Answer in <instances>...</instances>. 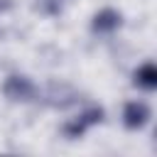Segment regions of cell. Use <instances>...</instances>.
I'll return each mask as SVG.
<instances>
[{
    "label": "cell",
    "mask_w": 157,
    "mask_h": 157,
    "mask_svg": "<svg viewBox=\"0 0 157 157\" xmlns=\"http://www.w3.org/2000/svg\"><path fill=\"white\" fill-rule=\"evenodd\" d=\"M0 91H2V96L10 103H20V105L34 103L37 96H39L37 83L27 74H7L5 81H2V86H0Z\"/></svg>",
    "instance_id": "cell-1"
},
{
    "label": "cell",
    "mask_w": 157,
    "mask_h": 157,
    "mask_svg": "<svg viewBox=\"0 0 157 157\" xmlns=\"http://www.w3.org/2000/svg\"><path fill=\"white\" fill-rule=\"evenodd\" d=\"M69 2L71 0H37L34 2V10L39 15H44V17H59V15L66 12Z\"/></svg>",
    "instance_id": "cell-7"
},
{
    "label": "cell",
    "mask_w": 157,
    "mask_h": 157,
    "mask_svg": "<svg viewBox=\"0 0 157 157\" xmlns=\"http://www.w3.org/2000/svg\"><path fill=\"white\" fill-rule=\"evenodd\" d=\"M47 108H54V110H66V108H74V105H78V101H81V93L71 86V83H66V81H52V83H47L42 91H39V96H37Z\"/></svg>",
    "instance_id": "cell-2"
},
{
    "label": "cell",
    "mask_w": 157,
    "mask_h": 157,
    "mask_svg": "<svg viewBox=\"0 0 157 157\" xmlns=\"http://www.w3.org/2000/svg\"><path fill=\"white\" fill-rule=\"evenodd\" d=\"M132 86L137 91H145V93H152L157 88V66H155V61H142L132 71Z\"/></svg>",
    "instance_id": "cell-6"
},
{
    "label": "cell",
    "mask_w": 157,
    "mask_h": 157,
    "mask_svg": "<svg viewBox=\"0 0 157 157\" xmlns=\"http://www.w3.org/2000/svg\"><path fill=\"white\" fill-rule=\"evenodd\" d=\"M123 27V12L115 7H101L91 17V34L96 37H110Z\"/></svg>",
    "instance_id": "cell-5"
},
{
    "label": "cell",
    "mask_w": 157,
    "mask_h": 157,
    "mask_svg": "<svg viewBox=\"0 0 157 157\" xmlns=\"http://www.w3.org/2000/svg\"><path fill=\"white\" fill-rule=\"evenodd\" d=\"M103 120H105V110H103L101 105H86L83 110H78V115L69 118V120L61 125V135H64L66 140H78V137H83L91 128L101 125Z\"/></svg>",
    "instance_id": "cell-3"
},
{
    "label": "cell",
    "mask_w": 157,
    "mask_h": 157,
    "mask_svg": "<svg viewBox=\"0 0 157 157\" xmlns=\"http://www.w3.org/2000/svg\"><path fill=\"white\" fill-rule=\"evenodd\" d=\"M152 120V108L145 103V101H128L123 105V113H120V123L125 130L130 132H137L142 128H147V123Z\"/></svg>",
    "instance_id": "cell-4"
}]
</instances>
